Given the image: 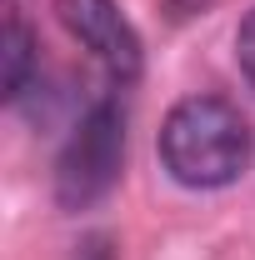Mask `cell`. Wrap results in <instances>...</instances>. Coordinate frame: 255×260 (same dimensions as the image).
<instances>
[{
	"label": "cell",
	"instance_id": "3",
	"mask_svg": "<svg viewBox=\"0 0 255 260\" xmlns=\"http://www.w3.org/2000/svg\"><path fill=\"white\" fill-rule=\"evenodd\" d=\"M55 15L70 30V40H80L115 80H135L145 70L140 30L130 25V15L115 0H55Z\"/></svg>",
	"mask_w": 255,
	"mask_h": 260
},
{
	"label": "cell",
	"instance_id": "1",
	"mask_svg": "<svg viewBox=\"0 0 255 260\" xmlns=\"http://www.w3.org/2000/svg\"><path fill=\"white\" fill-rule=\"evenodd\" d=\"M255 160V130L225 95H185L160 120V165L185 190H225Z\"/></svg>",
	"mask_w": 255,
	"mask_h": 260
},
{
	"label": "cell",
	"instance_id": "4",
	"mask_svg": "<svg viewBox=\"0 0 255 260\" xmlns=\"http://www.w3.org/2000/svg\"><path fill=\"white\" fill-rule=\"evenodd\" d=\"M30 75H35V30L10 10L5 30H0V95L15 105L30 90Z\"/></svg>",
	"mask_w": 255,
	"mask_h": 260
},
{
	"label": "cell",
	"instance_id": "5",
	"mask_svg": "<svg viewBox=\"0 0 255 260\" xmlns=\"http://www.w3.org/2000/svg\"><path fill=\"white\" fill-rule=\"evenodd\" d=\"M235 60H240V75L255 90V10H245V20L235 25Z\"/></svg>",
	"mask_w": 255,
	"mask_h": 260
},
{
	"label": "cell",
	"instance_id": "2",
	"mask_svg": "<svg viewBox=\"0 0 255 260\" xmlns=\"http://www.w3.org/2000/svg\"><path fill=\"white\" fill-rule=\"evenodd\" d=\"M120 170H125V105L120 95H100L55 155V205L90 210L115 190Z\"/></svg>",
	"mask_w": 255,
	"mask_h": 260
}]
</instances>
